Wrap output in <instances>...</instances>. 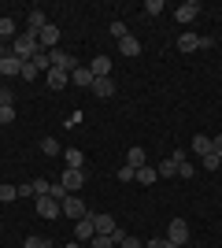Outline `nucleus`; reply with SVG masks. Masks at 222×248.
<instances>
[{"instance_id": "cd10ccee", "label": "nucleus", "mask_w": 222, "mask_h": 248, "mask_svg": "<svg viewBox=\"0 0 222 248\" xmlns=\"http://www.w3.org/2000/svg\"><path fill=\"white\" fill-rule=\"evenodd\" d=\"M141 11H145L148 19H156V15H163V0H148V4H145Z\"/></svg>"}, {"instance_id": "79ce46f5", "label": "nucleus", "mask_w": 222, "mask_h": 248, "mask_svg": "<svg viewBox=\"0 0 222 248\" xmlns=\"http://www.w3.org/2000/svg\"><path fill=\"white\" fill-rule=\"evenodd\" d=\"M8 52H11V48H8V45H4V41H0V60H4V56H8Z\"/></svg>"}, {"instance_id": "dca6fc26", "label": "nucleus", "mask_w": 222, "mask_h": 248, "mask_svg": "<svg viewBox=\"0 0 222 248\" xmlns=\"http://www.w3.org/2000/svg\"><path fill=\"white\" fill-rule=\"evenodd\" d=\"M93 96H100V100L115 96V82H111V78H96L93 82Z\"/></svg>"}, {"instance_id": "a211bd4d", "label": "nucleus", "mask_w": 222, "mask_h": 248, "mask_svg": "<svg viewBox=\"0 0 222 248\" xmlns=\"http://www.w3.org/2000/svg\"><path fill=\"white\" fill-rule=\"evenodd\" d=\"M178 48H181V52H196V48H200V33L185 30V33L178 37Z\"/></svg>"}, {"instance_id": "f03ea898", "label": "nucleus", "mask_w": 222, "mask_h": 248, "mask_svg": "<svg viewBox=\"0 0 222 248\" xmlns=\"http://www.w3.org/2000/svg\"><path fill=\"white\" fill-rule=\"evenodd\" d=\"M167 241L181 248L185 241H189V222H185V218H170V226H167Z\"/></svg>"}, {"instance_id": "e433bc0d", "label": "nucleus", "mask_w": 222, "mask_h": 248, "mask_svg": "<svg viewBox=\"0 0 222 248\" xmlns=\"http://www.w3.org/2000/svg\"><path fill=\"white\" fill-rule=\"evenodd\" d=\"M133 178H137L133 167H118V182H133Z\"/></svg>"}, {"instance_id": "a19ab883", "label": "nucleus", "mask_w": 222, "mask_h": 248, "mask_svg": "<svg viewBox=\"0 0 222 248\" xmlns=\"http://www.w3.org/2000/svg\"><path fill=\"white\" fill-rule=\"evenodd\" d=\"M211 148H215V152L222 155V134H219V137H211Z\"/></svg>"}, {"instance_id": "37998d69", "label": "nucleus", "mask_w": 222, "mask_h": 248, "mask_svg": "<svg viewBox=\"0 0 222 248\" xmlns=\"http://www.w3.org/2000/svg\"><path fill=\"white\" fill-rule=\"evenodd\" d=\"M67 248H82V245H78V241H74V245H67Z\"/></svg>"}, {"instance_id": "f257e3e1", "label": "nucleus", "mask_w": 222, "mask_h": 248, "mask_svg": "<svg viewBox=\"0 0 222 248\" xmlns=\"http://www.w3.org/2000/svg\"><path fill=\"white\" fill-rule=\"evenodd\" d=\"M37 52H41V45H37V37H33V33H26V30H22L19 37L11 41V56H15V60H22V63L33 60Z\"/></svg>"}, {"instance_id": "6e6552de", "label": "nucleus", "mask_w": 222, "mask_h": 248, "mask_svg": "<svg viewBox=\"0 0 222 248\" xmlns=\"http://www.w3.org/2000/svg\"><path fill=\"white\" fill-rule=\"evenodd\" d=\"M56 41H59V26H56V22H48V26L37 33V45H41L44 52H52V48H56Z\"/></svg>"}, {"instance_id": "4468645a", "label": "nucleus", "mask_w": 222, "mask_h": 248, "mask_svg": "<svg viewBox=\"0 0 222 248\" xmlns=\"http://www.w3.org/2000/svg\"><path fill=\"white\" fill-rule=\"evenodd\" d=\"M133 182H137V186H156V182H159V170L152 163H145V167H137V178H133Z\"/></svg>"}, {"instance_id": "4be33fe9", "label": "nucleus", "mask_w": 222, "mask_h": 248, "mask_svg": "<svg viewBox=\"0 0 222 248\" xmlns=\"http://www.w3.org/2000/svg\"><path fill=\"white\" fill-rule=\"evenodd\" d=\"M63 159H67V167H71V170H85V155L78 152V148H63Z\"/></svg>"}, {"instance_id": "2f4dec72", "label": "nucleus", "mask_w": 222, "mask_h": 248, "mask_svg": "<svg viewBox=\"0 0 222 248\" xmlns=\"http://www.w3.org/2000/svg\"><path fill=\"white\" fill-rule=\"evenodd\" d=\"M204 167H207V170H219V167H222V155L219 152H207V155H204Z\"/></svg>"}, {"instance_id": "20e7f679", "label": "nucleus", "mask_w": 222, "mask_h": 248, "mask_svg": "<svg viewBox=\"0 0 222 248\" xmlns=\"http://www.w3.org/2000/svg\"><path fill=\"white\" fill-rule=\"evenodd\" d=\"M96 237V226H93V215H85V218H78L74 222V241L78 245H89V241Z\"/></svg>"}, {"instance_id": "7c9ffc66", "label": "nucleus", "mask_w": 222, "mask_h": 248, "mask_svg": "<svg viewBox=\"0 0 222 248\" xmlns=\"http://www.w3.org/2000/svg\"><path fill=\"white\" fill-rule=\"evenodd\" d=\"M111 37H118V41H122V37H130V30H126V22H122V19L111 22Z\"/></svg>"}, {"instance_id": "aec40b11", "label": "nucleus", "mask_w": 222, "mask_h": 248, "mask_svg": "<svg viewBox=\"0 0 222 248\" xmlns=\"http://www.w3.org/2000/svg\"><path fill=\"white\" fill-rule=\"evenodd\" d=\"M93 226H96V233H115L118 222L111 215H93Z\"/></svg>"}, {"instance_id": "473e14b6", "label": "nucleus", "mask_w": 222, "mask_h": 248, "mask_svg": "<svg viewBox=\"0 0 222 248\" xmlns=\"http://www.w3.org/2000/svg\"><path fill=\"white\" fill-rule=\"evenodd\" d=\"M33 67H37V71H48V67H52V63H48V52H37V56H33Z\"/></svg>"}, {"instance_id": "58836bf2", "label": "nucleus", "mask_w": 222, "mask_h": 248, "mask_svg": "<svg viewBox=\"0 0 222 248\" xmlns=\"http://www.w3.org/2000/svg\"><path fill=\"white\" fill-rule=\"evenodd\" d=\"M118 248H141V241H137V237H130V233H126V237L118 241Z\"/></svg>"}, {"instance_id": "7ed1b4c3", "label": "nucleus", "mask_w": 222, "mask_h": 248, "mask_svg": "<svg viewBox=\"0 0 222 248\" xmlns=\"http://www.w3.org/2000/svg\"><path fill=\"white\" fill-rule=\"evenodd\" d=\"M48 63H52L56 71H67V74L78 71V60H74L71 52H63V48H52V52H48Z\"/></svg>"}, {"instance_id": "c03bdc74", "label": "nucleus", "mask_w": 222, "mask_h": 248, "mask_svg": "<svg viewBox=\"0 0 222 248\" xmlns=\"http://www.w3.org/2000/svg\"><path fill=\"white\" fill-rule=\"evenodd\" d=\"M0 85H4V78H0Z\"/></svg>"}, {"instance_id": "1a4fd4ad", "label": "nucleus", "mask_w": 222, "mask_h": 248, "mask_svg": "<svg viewBox=\"0 0 222 248\" xmlns=\"http://www.w3.org/2000/svg\"><path fill=\"white\" fill-rule=\"evenodd\" d=\"M44 26H48L44 11H41V8H30V15H26V33H33V37H37V33H41Z\"/></svg>"}, {"instance_id": "39448f33", "label": "nucleus", "mask_w": 222, "mask_h": 248, "mask_svg": "<svg viewBox=\"0 0 222 248\" xmlns=\"http://www.w3.org/2000/svg\"><path fill=\"white\" fill-rule=\"evenodd\" d=\"M59 186H63L67 193H71V197H78V189L85 186V170H71V167H67V170H63V178H59Z\"/></svg>"}, {"instance_id": "f8f14e48", "label": "nucleus", "mask_w": 222, "mask_h": 248, "mask_svg": "<svg viewBox=\"0 0 222 248\" xmlns=\"http://www.w3.org/2000/svg\"><path fill=\"white\" fill-rule=\"evenodd\" d=\"M181 159H185V152H174L170 159H163V163L156 167V170H159V178H174V174H178V163H181Z\"/></svg>"}, {"instance_id": "f3484780", "label": "nucleus", "mask_w": 222, "mask_h": 248, "mask_svg": "<svg viewBox=\"0 0 222 248\" xmlns=\"http://www.w3.org/2000/svg\"><path fill=\"white\" fill-rule=\"evenodd\" d=\"M89 71H93L96 78H111V60H107V56H96V60L89 63Z\"/></svg>"}, {"instance_id": "423d86ee", "label": "nucleus", "mask_w": 222, "mask_h": 248, "mask_svg": "<svg viewBox=\"0 0 222 248\" xmlns=\"http://www.w3.org/2000/svg\"><path fill=\"white\" fill-rule=\"evenodd\" d=\"M59 207H63V215L74 218V222H78V218H85V200H82V197H63V200H59Z\"/></svg>"}, {"instance_id": "9d476101", "label": "nucleus", "mask_w": 222, "mask_h": 248, "mask_svg": "<svg viewBox=\"0 0 222 248\" xmlns=\"http://www.w3.org/2000/svg\"><path fill=\"white\" fill-rule=\"evenodd\" d=\"M96 74L89 71V67H78V71H71V85H78V89H93Z\"/></svg>"}, {"instance_id": "2eb2a0df", "label": "nucleus", "mask_w": 222, "mask_h": 248, "mask_svg": "<svg viewBox=\"0 0 222 248\" xmlns=\"http://www.w3.org/2000/svg\"><path fill=\"white\" fill-rule=\"evenodd\" d=\"M22 71V60H15V56H4V60H0V78H11V74H19Z\"/></svg>"}, {"instance_id": "ddd939ff", "label": "nucleus", "mask_w": 222, "mask_h": 248, "mask_svg": "<svg viewBox=\"0 0 222 248\" xmlns=\"http://www.w3.org/2000/svg\"><path fill=\"white\" fill-rule=\"evenodd\" d=\"M67 85H71V74L48 67V89H52V93H59V89H67Z\"/></svg>"}, {"instance_id": "393cba45", "label": "nucleus", "mask_w": 222, "mask_h": 248, "mask_svg": "<svg viewBox=\"0 0 222 248\" xmlns=\"http://www.w3.org/2000/svg\"><path fill=\"white\" fill-rule=\"evenodd\" d=\"M30 189H33V197H52V182H48V178H37V182H30Z\"/></svg>"}, {"instance_id": "bb28decb", "label": "nucleus", "mask_w": 222, "mask_h": 248, "mask_svg": "<svg viewBox=\"0 0 222 248\" xmlns=\"http://www.w3.org/2000/svg\"><path fill=\"white\" fill-rule=\"evenodd\" d=\"M89 248H115V241H111V233H96V237L89 241Z\"/></svg>"}, {"instance_id": "9b49d317", "label": "nucleus", "mask_w": 222, "mask_h": 248, "mask_svg": "<svg viewBox=\"0 0 222 248\" xmlns=\"http://www.w3.org/2000/svg\"><path fill=\"white\" fill-rule=\"evenodd\" d=\"M196 15H200V4H196V0H185V4H178V11H174L178 22H192Z\"/></svg>"}, {"instance_id": "c85d7f7f", "label": "nucleus", "mask_w": 222, "mask_h": 248, "mask_svg": "<svg viewBox=\"0 0 222 248\" xmlns=\"http://www.w3.org/2000/svg\"><path fill=\"white\" fill-rule=\"evenodd\" d=\"M4 37H15V19H8V15L0 19V41H4Z\"/></svg>"}, {"instance_id": "c756f323", "label": "nucleus", "mask_w": 222, "mask_h": 248, "mask_svg": "<svg viewBox=\"0 0 222 248\" xmlns=\"http://www.w3.org/2000/svg\"><path fill=\"white\" fill-rule=\"evenodd\" d=\"M19 197V186H0V204H11Z\"/></svg>"}, {"instance_id": "6ab92c4d", "label": "nucleus", "mask_w": 222, "mask_h": 248, "mask_svg": "<svg viewBox=\"0 0 222 248\" xmlns=\"http://www.w3.org/2000/svg\"><path fill=\"white\" fill-rule=\"evenodd\" d=\"M145 163H148L145 148H141V145H133V148L126 152V167H133V170H137V167H145Z\"/></svg>"}, {"instance_id": "f704fd0d", "label": "nucleus", "mask_w": 222, "mask_h": 248, "mask_svg": "<svg viewBox=\"0 0 222 248\" xmlns=\"http://www.w3.org/2000/svg\"><path fill=\"white\" fill-rule=\"evenodd\" d=\"M22 248H52V245H48L44 237H26V241H22Z\"/></svg>"}, {"instance_id": "5701e85b", "label": "nucleus", "mask_w": 222, "mask_h": 248, "mask_svg": "<svg viewBox=\"0 0 222 248\" xmlns=\"http://www.w3.org/2000/svg\"><path fill=\"white\" fill-rule=\"evenodd\" d=\"M192 148L200 152V159H204L207 152H215V148H211V137H207V134H196V137H192Z\"/></svg>"}, {"instance_id": "0eeeda50", "label": "nucleus", "mask_w": 222, "mask_h": 248, "mask_svg": "<svg viewBox=\"0 0 222 248\" xmlns=\"http://www.w3.org/2000/svg\"><path fill=\"white\" fill-rule=\"evenodd\" d=\"M37 215L52 222V218L63 215V207H59V200H52V197H37Z\"/></svg>"}, {"instance_id": "412c9836", "label": "nucleus", "mask_w": 222, "mask_h": 248, "mask_svg": "<svg viewBox=\"0 0 222 248\" xmlns=\"http://www.w3.org/2000/svg\"><path fill=\"white\" fill-rule=\"evenodd\" d=\"M118 52L133 60V56H141V41H137V37H122V41H118Z\"/></svg>"}, {"instance_id": "ea45409f", "label": "nucleus", "mask_w": 222, "mask_h": 248, "mask_svg": "<svg viewBox=\"0 0 222 248\" xmlns=\"http://www.w3.org/2000/svg\"><path fill=\"white\" fill-rule=\"evenodd\" d=\"M11 104V89H4V85H0V108H8Z\"/></svg>"}, {"instance_id": "b1692460", "label": "nucleus", "mask_w": 222, "mask_h": 248, "mask_svg": "<svg viewBox=\"0 0 222 248\" xmlns=\"http://www.w3.org/2000/svg\"><path fill=\"white\" fill-rule=\"evenodd\" d=\"M41 152H44V155H52V159H56V155H63V145H59L56 137H44V141H41Z\"/></svg>"}, {"instance_id": "72a5a7b5", "label": "nucleus", "mask_w": 222, "mask_h": 248, "mask_svg": "<svg viewBox=\"0 0 222 248\" xmlns=\"http://www.w3.org/2000/svg\"><path fill=\"white\" fill-rule=\"evenodd\" d=\"M11 123H15V108L8 104V108H0V126H11Z\"/></svg>"}, {"instance_id": "4c0bfd02", "label": "nucleus", "mask_w": 222, "mask_h": 248, "mask_svg": "<svg viewBox=\"0 0 222 248\" xmlns=\"http://www.w3.org/2000/svg\"><path fill=\"white\" fill-rule=\"evenodd\" d=\"M145 248H178V245H170V241L167 237H152V241H148V245Z\"/></svg>"}, {"instance_id": "c9c22d12", "label": "nucleus", "mask_w": 222, "mask_h": 248, "mask_svg": "<svg viewBox=\"0 0 222 248\" xmlns=\"http://www.w3.org/2000/svg\"><path fill=\"white\" fill-rule=\"evenodd\" d=\"M192 174H196L192 163H189V159H181V163H178V178H192Z\"/></svg>"}, {"instance_id": "a878e982", "label": "nucleus", "mask_w": 222, "mask_h": 248, "mask_svg": "<svg viewBox=\"0 0 222 248\" xmlns=\"http://www.w3.org/2000/svg\"><path fill=\"white\" fill-rule=\"evenodd\" d=\"M37 74H41V71L33 67V60H26V63H22V71H19V78H22V82H33Z\"/></svg>"}]
</instances>
